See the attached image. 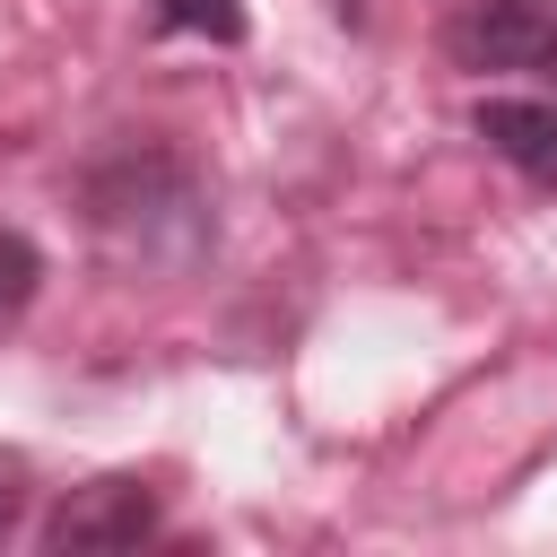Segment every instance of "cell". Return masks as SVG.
Segmentation results:
<instances>
[{"label":"cell","mask_w":557,"mask_h":557,"mask_svg":"<svg viewBox=\"0 0 557 557\" xmlns=\"http://www.w3.org/2000/svg\"><path fill=\"white\" fill-rule=\"evenodd\" d=\"M87 209H96V226H104L113 244H139V252H157V226H165V218L200 235L191 165H183L174 148H148V139L122 148V157H104V165L87 174Z\"/></svg>","instance_id":"6da1fadb"},{"label":"cell","mask_w":557,"mask_h":557,"mask_svg":"<svg viewBox=\"0 0 557 557\" xmlns=\"http://www.w3.org/2000/svg\"><path fill=\"white\" fill-rule=\"evenodd\" d=\"M139 540H157V487L148 479H87V487H70L52 513H44V548L52 557H122V548H139Z\"/></svg>","instance_id":"7a4b0ae2"},{"label":"cell","mask_w":557,"mask_h":557,"mask_svg":"<svg viewBox=\"0 0 557 557\" xmlns=\"http://www.w3.org/2000/svg\"><path fill=\"white\" fill-rule=\"evenodd\" d=\"M453 52L470 70H557V0H470Z\"/></svg>","instance_id":"3957f363"},{"label":"cell","mask_w":557,"mask_h":557,"mask_svg":"<svg viewBox=\"0 0 557 557\" xmlns=\"http://www.w3.org/2000/svg\"><path fill=\"white\" fill-rule=\"evenodd\" d=\"M479 139H487L513 174L557 183V104H540V96H487V104H479Z\"/></svg>","instance_id":"277c9868"},{"label":"cell","mask_w":557,"mask_h":557,"mask_svg":"<svg viewBox=\"0 0 557 557\" xmlns=\"http://www.w3.org/2000/svg\"><path fill=\"white\" fill-rule=\"evenodd\" d=\"M157 26L209 35V44H244V0H157Z\"/></svg>","instance_id":"5b68a950"},{"label":"cell","mask_w":557,"mask_h":557,"mask_svg":"<svg viewBox=\"0 0 557 557\" xmlns=\"http://www.w3.org/2000/svg\"><path fill=\"white\" fill-rule=\"evenodd\" d=\"M35 287H44V252H35L17 226H0V322H17Z\"/></svg>","instance_id":"8992f818"},{"label":"cell","mask_w":557,"mask_h":557,"mask_svg":"<svg viewBox=\"0 0 557 557\" xmlns=\"http://www.w3.org/2000/svg\"><path fill=\"white\" fill-rule=\"evenodd\" d=\"M17 513H26V461H17V453H0V540L17 531Z\"/></svg>","instance_id":"52a82bcc"}]
</instances>
